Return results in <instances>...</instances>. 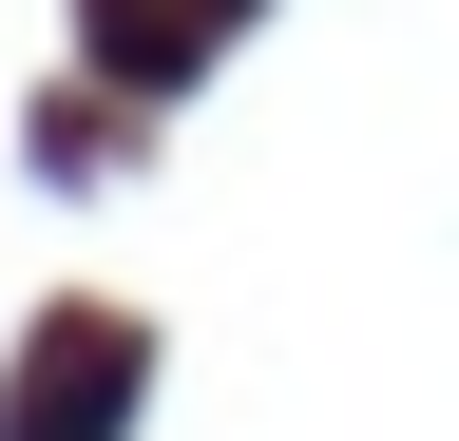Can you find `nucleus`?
Returning a JSON list of instances; mask_svg holds the SVG:
<instances>
[{
    "mask_svg": "<svg viewBox=\"0 0 459 441\" xmlns=\"http://www.w3.org/2000/svg\"><path fill=\"white\" fill-rule=\"evenodd\" d=\"M115 422H134V326H57L0 403V441H115Z\"/></svg>",
    "mask_w": 459,
    "mask_h": 441,
    "instance_id": "nucleus-1",
    "label": "nucleus"
}]
</instances>
